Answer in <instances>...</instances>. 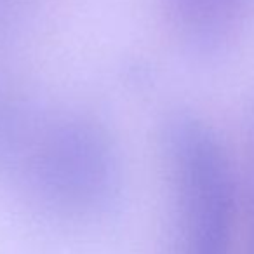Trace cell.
<instances>
[{
  "instance_id": "6da1fadb",
  "label": "cell",
  "mask_w": 254,
  "mask_h": 254,
  "mask_svg": "<svg viewBox=\"0 0 254 254\" xmlns=\"http://www.w3.org/2000/svg\"><path fill=\"white\" fill-rule=\"evenodd\" d=\"M233 187L228 167L205 136H193L178 198L174 254H230Z\"/></svg>"
},
{
  "instance_id": "7a4b0ae2",
  "label": "cell",
  "mask_w": 254,
  "mask_h": 254,
  "mask_svg": "<svg viewBox=\"0 0 254 254\" xmlns=\"http://www.w3.org/2000/svg\"><path fill=\"white\" fill-rule=\"evenodd\" d=\"M246 4L247 0H188L195 25L212 39L233 28Z\"/></svg>"
},
{
  "instance_id": "3957f363",
  "label": "cell",
  "mask_w": 254,
  "mask_h": 254,
  "mask_svg": "<svg viewBox=\"0 0 254 254\" xmlns=\"http://www.w3.org/2000/svg\"><path fill=\"white\" fill-rule=\"evenodd\" d=\"M249 254H254V124L251 136V235H249Z\"/></svg>"
}]
</instances>
